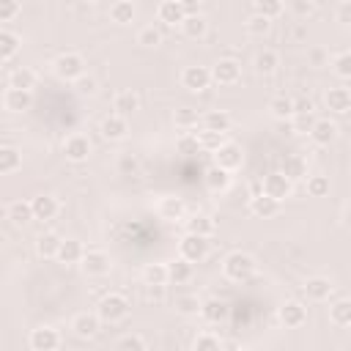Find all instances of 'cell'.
<instances>
[{"label": "cell", "mask_w": 351, "mask_h": 351, "mask_svg": "<svg viewBox=\"0 0 351 351\" xmlns=\"http://www.w3.org/2000/svg\"><path fill=\"white\" fill-rule=\"evenodd\" d=\"M255 269H258L255 258L250 252H244V250H233V252H228L222 258V274L230 282H247L255 274Z\"/></svg>", "instance_id": "obj_1"}, {"label": "cell", "mask_w": 351, "mask_h": 351, "mask_svg": "<svg viewBox=\"0 0 351 351\" xmlns=\"http://www.w3.org/2000/svg\"><path fill=\"white\" fill-rule=\"evenodd\" d=\"M129 313H132V304H129V299H126L123 293H118V291H110V293L101 296V302L96 304V315H99L101 324H118V321H123Z\"/></svg>", "instance_id": "obj_2"}, {"label": "cell", "mask_w": 351, "mask_h": 351, "mask_svg": "<svg viewBox=\"0 0 351 351\" xmlns=\"http://www.w3.org/2000/svg\"><path fill=\"white\" fill-rule=\"evenodd\" d=\"M52 71L58 80L63 82H77L82 74H85V58L80 52H60L55 60H52Z\"/></svg>", "instance_id": "obj_3"}, {"label": "cell", "mask_w": 351, "mask_h": 351, "mask_svg": "<svg viewBox=\"0 0 351 351\" xmlns=\"http://www.w3.org/2000/svg\"><path fill=\"white\" fill-rule=\"evenodd\" d=\"M208 250H211V244H208V239H203V236H192V233H184L181 236V241H178V258L181 261H186V263H203L206 258H208Z\"/></svg>", "instance_id": "obj_4"}, {"label": "cell", "mask_w": 351, "mask_h": 351, "mask_svg": "<svg viewBox=\"0 0 351 351\" xmlns=\"http://www.w3.org/2000/svg\"><path fill=\"white\" fill-rule=\"evenodd\" d=\"M211 156H214V167H219V170H225V173H233V170H239V167L244 165V151H241V145L233 143V140H225Z\"/></svg>", "instance_id": "obj_5"}, {"label": "cell", "mask_w": 351, "mask_h": 351, "mask_svg": "<svg viewBox=\"0 0 351 351\" xmlns=\"http://www.w3.org/2000/svg\"><path fill=\"white\" fill-rule=\"evenodd\" d=\"M307 134H310L313 145H321V148H326V145H332V143L337 140V134H340V126H337L332 118H315V121L310 123Z\"/></svg>", "instance_id": "obj_6"}, {"label": "cell", "mask_w": 351, "mask_h": 351, "mask_svg": "<svg viewBox=\"0 0 351 351\" xmlns=\"http://www.w3.org/2000/svg\"><path fill=\"white\" fill-rule=\"evenodd\" d=\"M261 192L263 195H269L271 200H277V203H282L285 197H291V192H293V184L277 170V173H269L263 181H261Z\"/></svg>", "instance_id": "obj_7"}, {"label": "cell", "mask_w": 351, "mask_h": 351, "mask_svg": "<svg viewBox=\"0 0 351 351\" xmlns=\"http://www.w3.org/2000/svg\"><path fill=\"white\" fill-rule=\"evenodd\" d=\"M80 266H82V271L88 277H104V274H110L112 261H110V255L104 250H85Z\"/></svg>", "instance_id": "obj_8"}, {"label": "cell", "mask_w": 351, "mask_h": 351, "mask_svg": "<svg viewBox=\"0 0 351 351\" xmlns=\"http://www.w3.org/2000/svg\"><path fill=\"white\" fill-rule=\"evenodd\" d=\"M241 80V63L236 58H222L214 63L211 69V82H219V85H236Z\"/></svg>", "instance_id": "obj_9"}, {"label": "cell", "mask_w": 351, "mask_h": 351, "mask_svg": "<svg viewBox=\"0 0 351 351\" xmlns=\"http://www.w3.org/2000/svg\"><path fill=\"white\" fill-rule=\"evenodd\" d=\"M277 321L282 326H288V329H296V326H302L307 321V307L302 302H296V299H288V302H282L277 307Z\"/></svg>", "instance_id": "obj_10"}, {"label": "cell", "mask_w": 351, "mask_h": 351, "mask_svg": "<svg viewBox=\"0 0 351 351\" xmlns=\"http://www.w3.org/2000/svg\"><path fill=\"white\" fill-rule=\"evenodd\" d=\"M181 85L192 93H200L211 85V69L208 66H186L181 71Z\"/></svg>", "instance_id": "obj_11"}, {"label": "cell", "mask_w": 351, "mask_h": 351, "mask_svg": "<svg viewBox=\"0 0 351 351\" xmlns=\"http://www.w3.org/2000/svg\"><path fill=\"white\" fill-rule=\"evenodd\" d=\"M63 154H66V159L74 162V165L88 162V156H90V140H88L85 134L74 132V134H69V137L63 140Z\"/></svg>", "instance_id": "obj_12"}, {"label": "cell", "mask_w": 351, "mask_h": 351, "mask_svg": "<svg viewBox=\"0 0 351 351\" xmlns=\"http://www.w3.org/2000/svg\"><path fill=\"white\" fill-rule=\"evenodd\" d=\"M30 343V351H58L60 346V335L55 326H36L27 337Z\"/></svg>", "instance_id": "obj_13"}, {"label": "cell", "mask_w": 351, "mask_h": 351, "mask_svg": "<svg viewBox=\"0 0 351 351\" xmlns=\"http://www.w3.org/2000/svg\"><path fill=\"white\" fill-rule=\"evenodd\" d=\"M156 217L165 219V222H178L186 217V203L176 195H165L156 200Z\"/></svg>", "instance_id": "obj_14"}, {"label": "cell", "mask_w": 351, "mask_h": 351, "mask_svg": "<svg viewBox=\"0 0 351 351\" xmlns=\"http://www.w3.org/2000/svg\"><path fill=\"white\" fill-rule=\"evenodd\" d=\"M99 132H101V137L104 140H123L126 134H129V121L123 118V115H115V112H110L107 118H101V123H99Z\"/></svg>", "instance_id": "obj_15"}, {"label": "cell", "mask_w": 351, "mask_h": 351, "mask_svg": "<svg viewBox=\"0 0 351 351\" xmlns=\"http://www.w3.org/2000/svg\"><path fill=\"white\" fill-rule=\"evenodd\" d=\"M30 208H33V219H41V222H49L58 217L60 211V203L55 195H36L30 200Z\"/></svg>", "instance_id": "obj_16"}, {"label": "cell", "mask_w": 351, "mask_h": 351, "mask_svg": "<svg viewBox=\"0 0 351 351\" xmlns=\"http://www.w3.org/2000/svg\"><path fill=\"white\" fill-rule=\"evenodd\" d=\"M184 228H186V233H192V236H203V239H211V236H214V230H217V222H214L208 214H203V211H195V214L184 217Z\"/></svg>", "instance_id": "obj_17"}, {"label": "cell", "mask_w": 351, "mask_h": 351, "mask_svg": "<svg viewBox=\"0 0 351 351\" xmlns=\"http://www.w3.org/2000/svg\"><path fill=\"white\" fill-rule=\"evenodd\" d=\"M302 291H304V296H307L310 302H326V299L332 296L335 285H332L329 277H318V274H315V277H307V280H304Z\"/></svg>", "instance_id": "obj_18"}, {"label": "cell", "mask_w": 351, "mask_h": 351, "mask_svg": "<svg viewBox=\"0 0 351 351\" xmlns=\"http://www.w3.org/2000/svg\"><path fill=\"white\" fill-rule=\"evenodd\" d=\"M71 329H74V335H77V337L90 340V337H96V335H99L101 321H99V315H96V313H77V315L71 318Z\"/></svg>", "instance_id": "obj_19"}, {"label": "cell", "mask_w": 351, "mask_h": 351, "mask_svg": "<svg viewBox=\"0 0 351 351\" xmlns=\"http://www.w3.org/2000/svg\"><path fill=\"white\" fill-rule=\"evenodd\" d=\"M184 5H181V0H162L159 5H156V19L162 22V25H167V27H176V25H181L184 22Z\"/></svg>", "instance_id": "obj_20"}, {"label": "cell", "mask_w": 351, "mask_h": 351, "mask_svg": "<svg viewBox=\"0 0 351 351\" xmlns=\"http://www.w3.org/2000/svg\"><path fill=\"white\" fill-rule=\"evenodd\" d=\"M3 107L8 112H27L33 107V90H16V88H8L3 93Z\"/></svg>", "instance_id": "obj_21"}, {"label": "cell", "mask_w": 351, "mask_h": 351, "mask_svg": "<svg viewBox=\"0 0 351 351\" xmlns=\"http://www.w3.org/2000/svg\"><path fill=\"white\" fill-rule=\"evenodd\" d=\"M5 219L14 225V228H25L33 222V208H30V200H11L5 206Z\"/></svg>", "instance_id": "obj_22"}, {"label": "cell", "mask_w": 351, "mask_h": 351, "mask_svg": "<svg viewBox=\"0 0 351 351\" xmlns=\"http://www.w3.org/2000/svg\"><path fill=\"white\" fill-rule=\"evenodd\" d=\"M200 123H203V129H206V132H214V134H225V132H230V123H233V118H230L225 110H208V112L200 118Z\"/></svg>", "instance_id": "obj_23"}, {"label": "cell", "mask_w": 351, "mask_h": 351, "mask_svg": "<svg viewBox=\"0 0 351 351\" xmlns=\"http://www.w3.org/2000/svg\"><path fill=\"white\" fill-rule=\"evenodd\" d=\"M82 255H85V247H82L80 239H63L60 247H58V255H55V258H58L60 263H66V266H74V263L82 261Z\"/></svg>", "instance_id": "obj_24"}, {"label": "cell", "mask_w": 351, "mask_h": 351, "mask_svg": "<svg viewBox=\"0 0 351 351\" xmlns=\"http://www.w3.org/2000/svg\"><path fill=\"white\" fill-rule=\"evenodd\" d=\"M326 107L335 112V115H346L351 110V90L337 85V88H329L326 93Z\"/></svg>", "instance_id": "obj_25"}, {"label": "cell", "mask_w": 351, "mask_h": 351, "mask_svg": "<svg viewBox=\"0 0 351 351\" xmlns=\"http://www.w3.org/2000/svg\"><path fill=\"white\" fill-rule=\"evenodd\" d=\"M280 173H282L291 184H293V181H302V178H307V159H304V156H299V154H291V156H285V159H282Z\"/></svg>", "instance_id": "obj_26"}, {"label": "cell", "mask_w": 351, "mask_h": 351, "mask_svg": "<svg viewBox=\"0 0 351 351\" xmlns=\"http://www.w3.org/2000/svg\"><path fill=\"white\" fill-rule=\"evenodd\" d=\"M178 27H181V33H184L186 38L200 41V38L208 33V19H206L203 14H192V16H184V22H181Z\"/></svg>", "instance_id": "obj_27"}, {"label": "cell", "mask_w": 351, "mask_h": 351, "mask_svg": "<svg viewBox=\"0 0 351 351\" xmlns=\"http://www.w3.org/2000/svg\"><path fill=\"white\" fill-rule=\"evenodd\" d=\"M252 69H255V74L269 77V74H274V71L280 69V55H277L274 49H261V52L252 58Z\"/></svg>", "instance_id": "obj_28"}, {"label": "cell", "mask_w": 351, "mask_h": 351, "mask_svg": "<svg viewBox=\"0 0 351 351\" xmlns=\"http://www.w3.org/2000/svg\"><path fill=\"white\" fill-rule=\"evenodd\" d=\"M250 211H252L255 217H261V219H269V217H274V214L280 211V203L271 200V197L263 195V192H255V195L250 197Z\"/></svg>", "instance_id": "obj_29"}, {"label": "cell", "mask_w": 351, "mask_h": 351, "mask_svg": "<svg viewBox=\"0 0 351 351\" xmlns=\"http://www.w3.org/2000/svg\"><path fill=\"white\" fill-rule=\"evenodd\" d=\"M112 110H115V115H123L126 118L134 110H140V96L134 90H118L112 96Z\"/></svg>", "instance_id": "obj_30"}, {"label": "cell", "mask_w": 351, "mask_h": 351, "mask_svg": "<svg viewBox=\"0 0 351 351\" xmlns=\"http://www.w3.org/2000/svg\"><path fill=\"white\" fill-rule=\"evenodd\" d=\"M203 184H206L208 192L219 195V192H225V189L230 186V173H225V170H219V167L211 165V167L203 173Z\"/></svg>", "instance_id": "obj_31"}, {"label": "cell", "mask_w": 351, "mask_h": 351, "mask_svg": "<svg viewBox=\"0 0 351 351\" xmlns=\"http://www.w3.org/2000/svg\"><path fill=\"white\" fill-rule=\"evenodd\" d=\"M192 274H195V266H192V263H186V261H181V258H176V261H170V263H167V282L184 285V282H189V280H192Z\"/></svg>", "instance_id": "obj_32"}, {"label": "cell", "mask_w": 351, "mask_h": 351, "mask_svg": "<svg viewBox=\"0 0 351 351\" xmlns=\"http://www.w3.org/2000/svg\"><path fill=\"white\" fill-rule=\"evenodd\" d=\"M228 302H222V299H206L203 304H200V315L208 321V324H219V321H225L228 318Z\"/></svg>", "instance_id": "obj_33"}, {"label": "cell", "mask_w": 351, "mask_h": 351, "mask_svg": "<svg viewBox=\"0 0 351 351\" xmlns=\"http://www.w3.org/2000/svg\"><path fill=\"white\" fill-rule=\"evenodd\" d=\"M19 47H22V38H19L14 30L0 27V63L11 60V58L19 52Z\"/></svg>", "instance_id": "obj_34"}, {"label": "cell", "mask_w": 351, "mask_h": 351, "mask_svg": "<svg viewBox=\"0 0 351 351\" xmlns=\"http://www.w3.org/2000/svg\"><path fill=\"white\" fill-rule=\"evenodd\" d=\"M107 14H110V19H112L115 25H129V22H134L137 8H134V3H129V0H115Z\"/></svg>", "instance_id": "obj_35"}, {"label": "cell", "mask_w": 351, "mask_h": 351, "mask_svg": "<svg viewBox=\"0 0 351 351\" xmlns=\"http://www.w3.org/2000/svg\"><path fill=\"white\" fill-rule=\"evenodd\" d=\"M8 88H16V90H33L36 88V71L27 69V66H19L8 74Z\"/></svg>", "instance_id": "obj_36"}, {"label": "cell", "mask_w": 351, "mask_h": 351, "mask_svg": "<svg viewBox=\"0 0 351 351\" xmlns=\"http://www.w3.org/2000/svg\"><path fill=\"white\" fill-rule=\"evenodd\" d=\"M269 112H271V118H277V121H288V118H293V96L277 93V96L269 101Z\"/></svg>", "instance_id": "obj_37"}, {"label": "cell", "mask_w": 351, "mask_h": 351, "mask_svg": "<svg viewBox=\"0 0 351 351\" xmlns=\"http://www.w3.org/2000/svg\"><path fill=\"white\" fill-rule=\"evenodd\" d=\"M60 241H63V239H60L55 230H44V233L36 239V252H38L41 258H55Z\"/></svg>", "instance_id": "obj_38"}, {"label": "cell", "mask_w": 351, "mask_h": 351, "mask_svg": "<svg viewBox=\"0 0 351 351\" xmlns=\"http://www.w3.org/2000/svg\"><path fill=\"white\" fill-rule=\"evenodd\" d=\"M200 304H203V299L197 293H181V296H176V313L178 315H186V318L200 315Z\"/></svg>", "instance_id": "obj_39"}, {"label": "cell", "mask_w": 351, "mask_h": 351, "mask_svg": "<svg viewBox=\"0 0 351 351\" xmlns=\"http://www.w3.org/2000/svg\"><path fill=\"white\" fill-rule=\"evenodd\" d=\"M22 167V154L14 145H0V173H16Z\"/></svg>", "instance_id": "obj_40"}, {"label": "cell", "mask_w": 351, "mask_h": 351, "mask_svg": "<svg viewBox=\"0 0 351 351\" xmlns=\"http://www.w3.org/2000/svg\"><path fill=\"white\" fill-rule=\"evenodd\" d=\"M285 11V3L282 0H255L252 3V14H258V16H263V19H277L280 14Z\"/></svg>", "instance_id": "obj_41"}, {"label": "cell", "mask_w": 351, "mask_h": 351, "mask_svg": "<svg viewBox=\"0 0 351 351\" xmlns=\"http://www.w3.org/2000/svg\"><path fill=\"white\" fill-rule=\"evenodd\" d=\"M329 321L335 324V326H348L351 324V302L348 299H337L332 307H329Z\"/></svg>", "instance_id": "obj_42"}, {"label": "cell", "mask_w": 351, "mask_h": 351, "mask_svg": "<svg viewBox=\"0 0 351 351\" xmlns=\"http://www.w3.org/2000/svg\"><path fill=\"white\" fill-rule=\"evenodd\" d=\"M143 282L145 285H167V263H145Z\"/></svg>", "instance_id": "obj_43"}, {"label": "cell", "mask_w": 351, "mask_h": 351, "mask_svg": "<svg viewBox=\"0 0 351 351\" xmlns=\"http://www.w3.org/2000/svg\"><path fill=\"white\" fill-rule=\"evenodd\" d=\"M332 71L340 80H348L351 77V52L348 49H340V52L332 55Z\"/></svg>", "instance_id": "obj_44"}, {"label": "cell", "mask_w": 351, "mask_h": 351, "mask_svg": "<svg viewBox=\"0 0 351 351\" xmlns=\"http://www.w3.org/2000/svg\"><path fill=\"white\" fill-rule=\"evenodd\" d=\"M115 351H148V346H145L143 335L129 332V335H123V337L115 343Z\"/></svg>", "instance_id": "obj_45"}, {"label": "cell", "mask_w": 351, "mask_h": 351, "mask_svg": "<svg viewBox=\"0 0 351 351\" xmlns=\"http://www.w3.org/2000/svg\"><path fill=\"white\" fill-rule=\"evenodd\" d=\"M192 351H222V340L211 332H200L192 343Z\"/></svg>", "instance_id": "obj_46"}, {"label": "cell", "mask_w": 351, "mask_h": 351, "mask_svg": "<svg viewBox=\"0 0 351 351\" xmlns=\"http://www.w3.org/2000/svg\"><path fill=\"white\" fill-rule=\"evenodd\" d=\"M244 30H247L250 36L261 38V36H266V33L271 30V22H269V19H263V16H258V14H250V19L244 22Z\"/></svg>", "instance_id": "obj_47"}, {"label": "cell", "mask_w": 351, "mask_h": 351, "mask_svg": "<svg viewBox=\"0 0 351 351\" xmlns=\"http://www.w3.org/2000/svg\"><path fill=\"white\" fill-rule=\"evenodd\" d=\"M162 30L156 27V25H145V27H140V33H137V44H143V47H159L162 44Z\"/></svg>", "instance_id": "obj_48"}, {"label": "cell", "mask_w": 351, "mask_h": 351, "mask_svg": "<svg viewBox=\"0 0 351 351\" xmlns=\"http://www.w3.org/2000/svg\"><path fill=\"white\" fill-rule=\"evenodd\" d=\"M307 195L310 197H324L329 195V176H307Z\"/></svg>", "instance_id": "obj_49"}, {"label": "cell", "mask_w": 351, "mask_h": 351, "mask_svg": "<svg viewBox=\"0 0 351 351\" xmlns=\"http://www.w3.org/2000/svg\"><path fill=\"white\" fill-rule=\"evenodd\" d=\"M195 137H197V145L206 148V151H211V154L225 143V134H214V132H206V129L195 132Z\"/></svg>", "instance_id": "obj_50"}, {"label": "cell", "mask_w": 351, "mask_h": 351, "mask_svg": "<svg viewBox=\"0 0 351 351\" xmlns=\"http://www.w3.org/2000/svg\"><path fill=\"white\" fill-rule=\"evenodd\" d=\"M173 121H176V126H178V129H184V132H192V129L197 126V112H195V110H186V107H181V110H176Z\"/></svg>", "instance_id": "obj_51"}, {"label": "cell", "mask_w": 351, "mask_h": 351, "mask_svg": "<svg viewBox=\"0 0 351 351\" xmlns=\"http://www.w3.org/2000/svg\"><path fill=\"white\" fill-rule=\"evenodd\" d=\"M176 148H178L181 154H197V151H200V145H197V137H195V132H186V134H181V137L176 140Z\"/></svg>", "instance_id": "obj_52"}, {"label": "cell", "mask_w": 351, "mask_h": 351, "mask_svg": "<svg viewBox=\"0 0 351 351\" xmlns=\"http://www.w3.org/2000/svg\"><path fill=\"white\" fill-rule=\"evenodd\" d=\"M19 11H22V5H19L16 0H0V22H11V19H16Z\"/></svg>", "instance_id": "obj_53"}, {"label": "cell", "mask_w": 351, "mask_h": 351, "mask_svg": "<svg viewBox=\"0 0 351 351\" xmlns=\"http://www.w3.org/2000/svg\"><path fill=\"white\" fill-rule=\"evenodd\" d=\"M291 11L296 16H310V14H315V3L313 0H293L291 3Z\"/></svg>", "instance_id": "obj_54"}, {"label": "cell", "mask_w": 351, "mask_h": 351, "mask_svg": "<svg viewBox=\"0 0 351 351\" xmlns=\"http://www.w3.org/2000/svg\"><path fill=\"white\" fill-rule=\"evenodd\" d=\"M74 88H77V93H82V96H93V93H96V80L82 74V77L74 82Z\"/></svg>", "instance_id": "obj_55"}, {"label": "cell", "mask_w": 351, "mask_h": 351, "mask_svg": "<svg viewBox=\"0 0 351 351\" xmlns=\"http://www.w3.org/2000/svg\"><path fill=\"white\" fill-rule=\"evenodd\" d=\"M145 299L162 304L165 302V285H145Z\"/></svg>", "instance_id": "obj_56"}, {"label": "cell", "mask_w": 351, "mask_h": 351, "mask_svg": "<svg viewBox=\"0 0 351 351\" xmlns=\"http://www.w3.org/2000/svg\"><path fill=\"white\" fill-rule=\"evenodd\" d=\"M326 58H329V55H326L321 47H310V49H307V60H310L313 66H324Z\"/></svg>", "instance_id": "obj_57"}, {"label": "cell", "mask_w": 351, "mask_h": 351, "mask_svg": "<svg viewBox=\"0 0 351 351\" xmlns=\"http://www.w3.org/2000/svg\"><path fill=\"white\" fill-rule=\"evenodd\" d=\"M313 112V101L310 99H293V115H310Z\"/></svg>", "instance_id": "obj_58"}, {"label": "cell", "mask_w": 351, "mask_h": 351, "mask_svg": "<svg viewBox=\"0 0 351 351\" xmlns=\"http://www.w3.org/2000/svg\"><path fill=\"white\" fill-rule=\"evenodd\" d=\"M337 22H340V25H348V22H351V3H348V0H343V3L337 5Z\"/></svg>", "instance_id": "obj_59"}, {"label": "cell", "mask_w": 351, "mask_h": 351, "mask_svg": "<svg viewBox=\"0 0 351 351\" xmlns=\"http://www.w3.org/2000/svg\"><path fill=\"white\" fill-rule=\"evenodd\" d=\"M181 5H184V14H186V16L200 14V3H195V0H181Z\"/></svg>", "instance_id": "obj_60"}]
</instances>
